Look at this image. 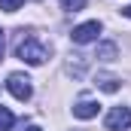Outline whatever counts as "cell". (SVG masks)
Here are the masks:
<instances>
[{"label": "cell", "mask_w": 131, "mask_h": 131, "mask_svg": "<svg viewBox=\"0 0 131 131\" xmlns=\"http://www.w3.org/2000/svg\"><path fill=\"white\" fill-rule=\"evenodd\" d=\"M122 15H128V18H131V6H125V9H122Z\"/></svg>", "instance_id": "12"}, {"label": "cell", "mask_w": 131, "mask_h": 131, "mask_svg": "<svg viewBox=\"0 0 131 131\" xmlns=\"http://www.w3.org/2000/svg\"><path fill=\"white\" fill-rule=\"evenodd\" d=\"M6 89H9V95L15 101H31V95H34L31 79H28L25 73H9V76H6Z\"/></svg>", "instance_id": "2"}, {"label": "cell", "mask_w": 131, "mask_h": 131, "mask_svg": "<svg viewBox=\"0 0 131 131\" xmlns=\"http://www.w3.org/2000/svg\"><path fill=\"white\" fill-rule=\"evenodd\" d=\"M25 131H43V128H37V125H28V128H25Z\"/></svg>", "instance_id": "13"}, {"label": "cell", "mask_w": 131, "mask_h": 131, "mask_svg": "<svg viewBox=\"0 0 131 131\" xmlns=\"http://www.w3.org/2000/svg\"><path fill=\"white\" fill-rule=\"evenodd\" d=\"M98 58L101 61H113V58H116V46H113V43H104L98 49Z\"/></svg>", "instance_id": "8"}, {"label": "cell", "mask_w": 131, "mask_h": 131, "mask_svg": "<svg viewBox=\"0 0 131 131\" xmlns=\"http://www.w3.org/2000/svg\"><path fill=\"white\" fill-rule=\"evenodd\" d=\"M95 85H98L101 92H107V95H113V92H119V79H116L113 73H98V79H95Z\"/></svg>", "instance_id": "6"}, {"label": "cell", "mask_w": 131, "mask_h": 131, "mask_svg": "<svg viewBox=\"0 0 131 131\" xmlns=\"http://www.w3.org/2000/svg\"><path fill=\"white\" fill-rule=\"evenodd\" d=\"M12 125H15V116H12L6 107H0V131H9Z\"/></svg>", "instance_id": "7"}, {"label": "cell", "mask_w": 131, "mask_h": 131, "mask_svg": "<svg viewBox=\"0 0 131 131\" xmlns=\"http://www.w3.org/2000/svg\"><path fill=\"white\" fill-rule=\"evenodd\" d=\"M15 55H18L25 64L40 67L43 61H46V58H49V46H46V43H40L34 34H21L18 46H15Z\"/></svg>", "instance_id": "1"}, {"label": "cell", "mask_w": 131, "mask_h": 131, "mask_svg": "<svg viewBox=\"0 0 131 131\" xmlns=\"http://www.w3.org/2000/svg\"><path fill=\"white\" fill-rule=\"evenodd\" d=\"M18 6H21V0H0V9L3 12H15Z\"/></svg>", "instance_id": "10"}, {"label": "cell", "mask_w": 131, "mask_h": 131, "mask_svg": "<svg viewBox=\"0 0 131 131\" xmlns=\"http://www.w3.org/2000/svg\"><path fill=\"white\" fill-rule=\"evenodd\" d=\"M104 125H107V131H125V128H131V110L128 107H113V110L107 113Z\"/></svg>", "instance_id": "3"}, {"label": "cell", "mask_w": 131, "mask_h": 131, "mask_svg": "<svg viewBox=\"0 0 131 131\" xmlns=\"http://www.w3.org/2000/svg\"><path fill=\"white\" fill-rule=\"evenodd\" d=\"M98 110H101V104L92 101V98H79L76 104H73V116H76V119H95Z\"/></svg>", "instance_id": "5"}, {"label": "cell", "mask_w": 131, "mask_h": 131, "mask_svg": "<svg viewBox=\"0 0 131 131\" xmlns=\"http://www.w3.org/2000/svg\"><path fill=\"white\" fill-rule=\"evenodd\" d=\"M85 6V0H61V9H67V12H79Z\"/></svg>", "instance_id": "9"}, {"label": "cell", "mask_w": 131, "mask_h": 131, "mask_svg": "<svg viewBox=\"0 0 131 131\" xmlns=\"http://www.w3.org/2000/svg\"><path fill=\"white\" fill-rule=\"evenodd\" d=\"M101 34V21H82V25H76L73 28V43H79V46H85V43H95Z\"/></svg>", "instance_id": "4"}, {"label": "cell", "mask_w": 131, "mask_h": 131, "mask_svg": "<svg viewBox=\"0 0 131 131\" xmlns=\"http://www.w3.org/2000/svg\"><path fill=\"white\" fill-rule=\"evenodd\" d=\"M3 52H6V37H3V31H0V61H3Z\"/></svg>", "instance_id": "11"}]
</instances>
